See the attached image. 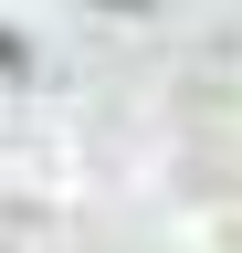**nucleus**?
<instances>
[{
  "label": "nucleus",
  "instance_id": "1",
  "mask_svg": "<svg viewBox=\"0 0 242 253\" xmlns=\"http://www.w3.org/2000/svg\"><path fill=\"white\" fill-rule=\"evenodd\" d=\"M11 63H21V42H11V32H0V74H11Z\"/></svg>",
  "mask_w": 242,
  "mask_h": 253
}]
</instances>
